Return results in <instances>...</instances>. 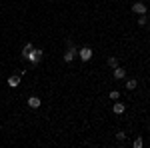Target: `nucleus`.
I'll use <instances>...</instances> for the list:
<instances>
[{
    "label": "nucleus",
    "mask_w": 150,
    "mask_h": 148,
    "mask_svg": "<svg viewBox=\"0 0 150 148\" xmlns=\"http://www.w3.org/2000/svg\"><path fill=\"white\" fill-rule=\"evenodd\" d=\"M18 84H20V76H10V78H8V86H10V88H16Z\"/></svg>",
    "instance_id": "6e6552de"
},
{
    "label": "nucleus",
    "mask_w": 150,
    "mask_h": 148,
    "mask_svg": "<svg viewBox=\"0 0 150 148\" xmlns=\"http://www.w3.org/2000/svg\"><path fill=\"white\" fill-rule=\"evenodd\" d=\"M78 56H80L82 62H88V60L92 58V50H90L88 46H84V48H80V50H78Z\"/></svg>",
    "instance_id": "7ed1b4c3"
},
{
    "label": "nucleus",
    "mask_w": 150,
    "mask_h": 148,
    "mask_svg": "<svg viewBox=\"0 0 150 148\" xmlns=\"http://www.w3.org/2000/svg\"><path fill=\"white\" fill-rule=\"evenodd\" d=\"M142 144H144L142 138H136V140H134V146H136V148H142Z\"/></svg>",
    "instance_id": "ddd939ff"
},
{
    "label": "nucleus",
    "mask_w": 150,
    "mask_h": 148,
    "mask_svg": "<svg viewBox=\"0 0 150 148\" xmlns=\"http://www.w3.org/2000/svg\"><path fill=\"white\" fill-rule=\"evenodd\" d=\"M108 66H110V68H116V66H118V60H116L114 56H110L108 58Z\"/></svg>",
    "instance_id": "9b49d317"
},
{
    "label": "nucleus",
    "mask_w": 150,
    "mask_h": 148,
    "mask_svg": "<svg viewBox=\"0 0 150 148\" xmlns=\"http://www.w3.org/2000/svg\"><path fill=\"white\" fill-rule=\"evenodd\" d=\"M132 10L136 12V14H146V10H148V8H146L142 2H134V4H132Z\"/></svg>",
    "instance_id": "20e7f679"
},
{
    "label": "nucleus",
    "mask_w": 150,
    "mask_h": 148,
    "mask_svg": "<svg viewBox=\"0 0 150 148\" xmlns=\"http://www.w3.org/2000/svg\"><path fill=\"white\" fill-rule=\"evenodd\" d=\"M112 70H114V78L116 80H122L124 76H126V70L120 68V66H116V68H112Z\"/></svg>",
    "instance_id": "39448f33"
},
{
    "label": "nucleus",
    "mask_w": 150,
    "mask_h": 148,
    "mask_svg": "<svg viewBox=\"0 0 150 148\" xmlns=\"http://www.w3.org/2000/svg\"><path fill=\"white\" fill-rule=\"evenodd\" d=\"M108 96H110V100H118V98H120V92H118V90H110Z\"/></svg>",
    "instance_id": "f8f14e48"
},
{
    "label": "nucleus",
    "mask_w": 150,
    "mask_h": 148,
    "mask_svg": "<svg viewBox=\"0 0 150 148\" xmlns=\"http://www.w3.org/2000/svg\"><path fill=\"white\" fill-rule=\"evenodd\" d=\"M136 86H138V82H136V80H134V78H130V80H128V82H126V88H128V90H134Z\"/></svg>",
    "instance_id": "9d476101"
},
{
    "label": "nucleus",
    "mask_w": 150,
    "mask_h": 148,
    "mask_svg": "<svg viewBox=\"0 0 150 148\" xmlns=\"http://www.w3.org/2000/svg\"><path fill=\"white\" fill-rule=\"evenodd\" d=\"M32 50H34V46L30 44V42H28V44H24V48H22V56L26 58L28 54H30V52H32Z\"/></svg>",
    "instance_id": "1a4fd4ad"
},
{
    "label": "nucleus",
    "mask_w": 150,
    "mask_h": 148,
    "mask_svg": "<svg viewBox=\"0 0 150 148\" xmlns=\"http://www.w3.org/2000/svg\"><path fill=\"white\" fill-rule=\"evenodd\" d=\"M116 138H118V140H124V138H126V132H122V130H120V132L116 134Z\"/></svg>",
    "instance_id": "4468645a"
},
{
    "label": "nucleus",
    "mask_w": 150,
    "mask_h": 148,
    "mask_svg": "<svg viewBox=\"0 0 150 148\" xmlns=\"http://www.w3.org/2000/svg\"><path fill=\"white\" fill-rule=\"evenodd\" d=\"M112 110H114V114H122L124 110H126V106L122 102H114V106H112Z\"/></svg>",
    "instance_id": "0eeeda50"
},
{
    "label": "nucleus",
    "mask_w": 150,
    "mask_h": 148,
    "mask_svg": "<svg viewBox=\"0 0 150 148\" xmlns=\"http://www.w3.org/2000/svg\"><path fill=\"white\" fill-rule=\"evenodd\" d=\"M40 98H38V96H30V98H28V106H30V108H38V106H40Z\"/></svg>",
    "instance_id": "423d86ee"
},
{
    "label": "nucleus",
    "mask_w": 150,
    "mask_h": 148,
    "mask_svg": "<svg viewBox=\"0 0 150 148\" xmlns=\"http://www.w3.org/2000/svg\"><path fill=\"white\" fill-rule=\"evenodd\" d=\"M42 56H44V52H42L40 48H34V50H32V52H30V54L26 56V60H28V62H30V64L34 66V64H38V62L42 60Z\"/></svg>",
    "instance_id": "f257e3e1"
},
{
    "label": "nucleus",
    "mask_w": 150,
    "mask_h": 148,
    "mask_svg": "<svg viewBox=\"0 0 150 148\" xmlns=\"http://www.w3.org/2000/svg\"><path fill=\"white\" fill-rule=\"evenodd\" d=\"M76 56H78V48H76V46L72 44V42H70L68 50L64 52V62H72V60H74Z\"/></svg>",
    "instance_id": "f03ea898"
}]
</instances>
